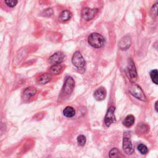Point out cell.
<instances>
[{
  "mask_svg": "<svg viewBox=\"0 0 158 158\" xmlns=\"http://www.w3.org/2000/svg\"><path fill=\"white\" fill-rule=\"evenodd\" d=\"M88 42L90 46L95 48H101L105 44V39L98 33H93L88 38Z\"/></svg>",
  "mask_w": 158,
  "mask_h": 158,
  "instance_id": "cell-1",
  "label": "cell"
},
{
  "mask_svg": "<svg viewBox=\"0 0 158 158\" xmlns=\"http://www.w3.org/2000/svg\"><path fill=\"white\" fill-rule=\"evenodd\" d=\"M75 87V82L72 77H68L65 79L64 85L62 88L60 97L64 99L69 96L73 91Z\"/></svg>",
  "mask_w": 158,
  "mask_h": 158,
  "instance_id": "cell-2",
  "label": "cell"
},
{
  "mask_svg": "<svg viewBox=\"0 0 158 158\" xmlns=\"http://www.w3.org/2000/svg\"><path fill=\"white\" fill-rule=\"evenodd\" d=\"M72 62L80 72H85V61L79 51H76L73 54L72 58Z\"/></svg>",
  "mask_w": 158,
  "mask_h": 158,
  "instance_id": "cell-3",
  "label": "cell"
},
{
  "mask_svg": "<svg viewBox=\"0 0 158 158\" xmlns=\"http://www.w3.org/2000/svg\"><path fill=\"white\" fill-rule=\"evenodd\" d=\"M122 148L125 153L128 155H130L134 153V148L131 141L130 134L128 132H125L123 134Z\"/></svg>",
  "mask_w": 158,
  "mask_h": 158,
  "instance_id": "cell-4",
  "label": "cell"
},
{
  "mask_svg": "<svg viewBox=\"0 0 158 158\" xmlns=\"http://www.w3.org/2000/svg\"><path fill=\"white\" fill-rule=\"evenodd\" d=\"M129 90V92L137 99L143 101H147L146 97L142 89H141L140 87L138 86V85L133 84L130 87Z\"/></svg>",
  "mask_w": 158,
  "mask_h": 158,
  "instance_id": "cell-5",
  "label": "cell"
},
{
  "mask_svg": "<svg viewBox=\"0 0 158 158\" xmlns=\"http://www.w3.org/2000/svg\"><path fill=\"white\" fill-rule=\"evenodd\" d=\"M115 108L114 106H111L109 107L108 109L105 118H104V122L106 126L107 127L110 126L111 123H115L116 122V119H115V116L114 114Z\"/></svg>",
  "mask_w": 158,
  "mask_h": 158,
  "instance_id": "cell-6",
  "label": "cell"
},
{
  "mask_svg": "<svg viewBox=\"0 0 158 158\" xmlns=\"http://www.w3.org/2000/svg\"><path fill=\"white\" fill-rule=\"evenodd\" d=\"M127 71L130 81L134 83L137 79V72L134 62L132 61V59H129L128 61Z\"/></svg>",
  "mask_w": 158,
  "mask_h": 158,
  "instance_id": "cell-7",
  "label": "cell"
},
{
  "mask_svg": "<svg viewBox=\"0 0 158 158\" xmlns=\"http://www.w3.org/2000/svg\"><path fill=\"white\" fill-rule=\"evenodd\" d=\"M98 11V10L97 9H91L89 7H86L82 11V16L84 20L89 21L94 18Z\"/></svg>",
  "mask_w": 158,
  "mask_h": 158,
  "instance_id": "cell-8",
  "label": "cell"
},
{
  "mask_svg": "<svg viewBox=\"0 0 158 158\" xmlns=\"http://www.w3.org/2000/svg\"><path fill=\"white\" fill-rule=\"evenodd\" d=\"M64 54L62 52L58 51L49 58V62L53 64H60L64 61Z\"/></svg>",
  "mask_w": 158,
  "mask_h": 158,
  "instance_id": "cell-9",
  "label": "cell"
},
{
  "mask_svg": "<svg viewBox=\"0 0 158 158\" xmlns=\"http://www.w3.org/2000/svg\"><path fill=\"white\" fill-rule=\"evenodd\" d=\"M132 43L131 38L129 36H125L121 39L119 42V47L122 50H127L128 49Z\"/></svg>",
  "mask_w": 158,
  "mask_h": 158,
  "instance_id": "cell-10",
  "label": "cell"
},
{
  "mask_svg": "<svg viewBox=\"0 0 158 158\" xmlns=\"http://www.w3.org/2000/svg\"><path fill=\"white\" fill-rule=\"evenodd\" d=\"M106 96V91L104 88L100 87L97 89L94 93V97L97 101H102Z\"/></svg>",
  "mask_w": 158,
  "mask_h": 158,
  "instance_id": "cell-11",
  "label": "cell"
},
{
  "mask_svg": "<svg viewBox=\"0 0 158 158\" xmlns=\"http://www.w3.org/2000/svg\"><path fill=\"white\" fill-rule=\"evenodd\" d=\"M37 93V89L34 87H30L25 89L24 91V99H29L32 96H34Z\"/></svg>",
  "mask_w": 158,
  "mask_h": 158,
  "instance_id": "cell-12",
  "label": "cell"
},
{
  "mask_svg": "<svg viewBox=\"0 0 158 158\" xmlns=\"http://www.w3.org/2000/svg\"><path fill=\"white\" fill-rule=\"evenodd\" d=\"M51 79V77L50 75L48 73H43L37 78V82L41 85H44L50 81Z\"/></svg>",
  "mask_w": 158,
  "mask_h": 158,
  "instance_id": "cell-13",
  "label": "cell"
},
{
  "mask_svg": "<svg viewBox=\"0 0 158 158\" xmlns=\"http://www.w3.org/2000/svg\"><path fill=\"white\" fill-rule=\"evenodd\" d=\"M72 18V13L68 10L62 11L59 16V21L61 22H64L70 20Z\"/></svg>",
  "mask_w": 158,
  "mask_h": 158,
  "instance_id": "cell-14",
  "label": "cell"
},
{
  "mask_svg": "<svg viewBox=\"0 0 158 158\" xmlns=\"http://www.w3.org/2000/svg\"><path fill=\"white\" fill-rule=\"evenodd\" d=\"M63 114L66 118H73L76 115V111L73 109V107L71 106H67L63 110Z\"/></svg>",
  "mask_w": 158,
  "mask_h": 158,
  "instance_id": "cell-15",
  "label": "cell"
},
{
  "mask_svg": "<svg viewBox=\"0 0 158 158\" xmlns=\"http://www.w3.org/2000/svg\"><path fill=\"white\" fill-rule=\"evenodd\" d=\"M62 71V66L61 64H54L49 68V73L53 75L60 74Z\"/></svg>",
  "mask_w": 158,
  "mask_h": 158,
  "instance_id": "cell-16",
  "label": "cell"
},
{
  "mask_svg": "<svg viewBox=\"0 0 158 158\" xmlns=\"http://www.w3.org/2000/svg\"><path fill=\"white\" fill-rule=\"evenodd\" d=\"M134 122H135L134 116L132 115H129L125 118L124 121H123V124L127 127H130L134 123Z\"/></svg>",
  "mask_w": 158,
  "mask_h": 158,
  "instance_id": "cell-17",
  "label": "cell"
},
{
  "mask_svg": "<svg viewBox=\"0 0 158 158\" xmlns=\"http://www.w3.org/2000/svg\"><path fill=\"white\" fill-rule=\"evenodd\" d=\"M150 15L152 18H155L158 15V3H155L151 7Z\"/></svg>",
  "mask_w": 158,
  "mask_h": 158,
  "instance_id": "cell-18",
  "label": "cell"
},
{
  "mask_svg": "<svg viewBox=\"0 0 158 158\" xmlns=\"http://www.w3.org/2000/svg\"><path fill=\"white\" fill-rule=\"evenodd\" d=\"M150 76L154 84L158 85V71L157 69L151 71L150 72Z\"/></svg>",
  "mask_w": 158,
  "mask_h": 158,
  "instance_id": "cell-19",
  "label": "cell"
},
{
  "mask_svg": "<svg viewBox=\"0 0 158 158\" xmlns=\"http://www.w3.org/2000/svg\"><path fill=\"white\" fill-rule=\"evenodd\" d=\"M86 141L87 138L84 135H81L77 137V143L81 146H84L86 143Z\"/></svg>",
  "mask_w": 158,
  "mask_h": 158,
  "instance_id": "cell-20",
  "label": "cell"
},
{
  "mask_svg": "<svg viewBox=\"0 0 158 158\" xmlns=\"http://www.w3.org/2000/svg\"><path fill=\"white\" fill-rule=\"evenodd\" d=\"M138 149L142 154H146L148 151V148L143 144H140L138 146Z\"/></svg>",
  "mask_w": 158,
  "mask_h": 158,
  "instance_id": "cell-21",
  "label": "cell"
},
{
  "mask_svg": "<svg viewBox=\"0 0 158 158\" xmlns=\"http://www.w3.org/2000/svg\"><path fill=\"white\" fill-rule=\"evenodd\" d=\"M119 150L117 148H112L109 152V157H117L119 155Z\"/></svg>",
  "mask_w": 158,
  "mask_h": 158,
  "instance_id": "cell-22",
  "label": "cell"
},
{
  "mask_svg": "<svg viewBox=\"0 0 158 158\" xmlns=\"http://www.w3.org/2000/svg\"><path fill=\"white\" fill-rule=\"evenodd\" d=\"M5 3L6 5H7L10 7H14L18 4V0H5Z\"/></svg>",
  "mask_w": 158,
  "mask_h": 158,
  "instance_id": "cell-23",
  "label": "cell"
},
{
  "mask_svg": "<svg viewBox=\"0 0 158 158\" xmlns=\"http://www.w3.org/2000/svg\"><path fill=\"white\" fill-rule=\"evenodd\" d=\"M43 12L45 16H51L53 14V11L52 10V9H51V8H48V9L45 10L43 11Z\"/></svg>",
  "mask_w": 158,
  "mask_h": 158,
  "instance_id": "cell-24",
  "label": "cell"
},
{
  "mask_svg": "<svg viewBox=\"0 0 158 158\" xmlns=\"http://www.w3.org/2000/svg\"><path fill=\"white\" fill-rule=\"evenodd\" d=\"M155 109L158 112V101L155 104Z\"/></svg>",
  "mask_w": 158,
  "mask_h": 158,
  "instance_id": "cell-25",
  "label": "cell"
}]
</instances>
